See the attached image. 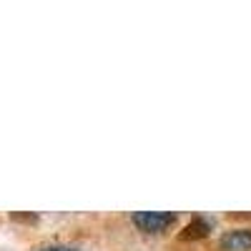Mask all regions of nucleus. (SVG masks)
Wrapping results in <instances>:
<instances>
[{"label":"nucleus","instance_id":"1","mask_svg":"<svg viewBox=\"0 0 251 251\" xmlns=\"http://www.w3.org/2000/svg\"><path fill=\"white\" fill-rule=\"evenodd\" d=\"M176 214L171 211H138L133 214V224L146 234H161L169 226H174Z\"/></svg>","mask_w":251,"mask_h":251},{"label":"nucleus","instance_id":"2","mask_svg":"<svg viewBox=\"0 0 251 251\" xmlns=\"http://www.w3.org/2000/svg\"><path fill=\"white\" fill-rule=\"evenodd\" d=\"M219 246L224 251H246V249H251V228H234V231H226L221 236Z\"/></svg>","mask_w":251,"mask_h":251},{"label":"nucleus","instance_id":"4","mask_svg":"<svg viewBox=\"0 0 251 251\" xmlns=\"http://www.w3.org/2000/svg\"><path fill=\"white\" fill-rule=\"evenodd\" d=\"M40 251H80V249H75V246H46Z\"/></svg>","mask_w":251,"mask_h":251},{"label":"nucleus","instance_id":"3","mask_svg":"<svg viewBox=\"0 0 251 251\" xmlns=\"http://www.w3.org/2000/svg\"><path fill=\"white\" fill-rule=\"evenodd\" d=\"M208 231H211V224H208L206 219H194L191 224H188L186 228H183V234H181V239L183 241H188V239H203Z\"/></svg>","mask_w":251,"mask_h":251}]
</instances>
